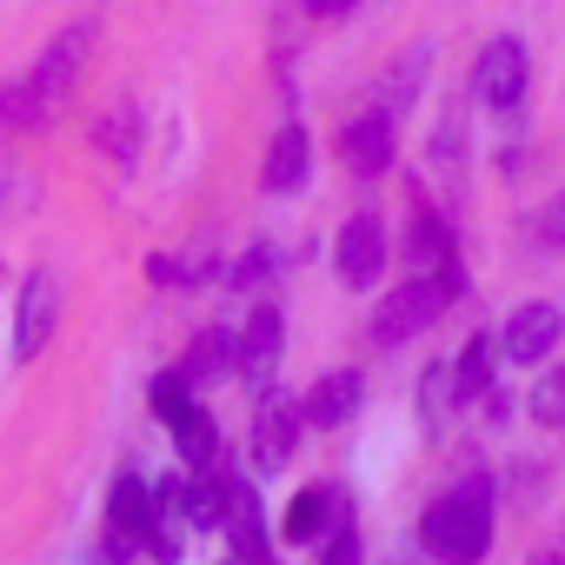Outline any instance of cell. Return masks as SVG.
I'll use <instances>...</instances> for the list:
<instances>
[{
    "label": "cell",
    "mask_w": 565,
    "mask_h": 565,
    "mask_svg": "<svg viewBox=\"0 0 565 565\" xmlns=\"http://www.w3.org/2000/svg\"><path fill=\"white\" fill-rule=\"evenodd\" d=\"M525 565H565V558H552V552H539V558H525Z\"/></svg>",
    "instance_id": "603a6c76"
},
{
    "label": "cell",
    "mask_w": 565,
    "mask_h": 565,
    "mask_svg": "<svg viewBox=\"0 0 565 565\" xmlns=\"http://www.w3.org/2000/svg\"><path fill=\"white\" fill-rule=\"evenodd\" d=\"M107 525H114V545H120V552H127V545H140L147 532H160V525H153V492H147V486H140L134 472H127V479L114 486Z\"/></svg>",
    "instance_id": "30bf717a"
},
{
    "label": "cell",
    "mask_w": 565,
    "mask_h": 565,
    "mask_svg": "<svg viewBox=\"0 0 565 565\" xmlns=\"http://www.w3.org/2000/svg\"><path fill=\"white\" fill-rule=\"evenodd\" d=\"M340 153H347L353 173H386V160H393V120H386V114L353 120V127L340 134Z\"/></svg>",
    "instance_id": "8fae6325"
},
{
    "label": "cell",
    "mask_w": 565,
    "mask_h": 565,
    "mask_svg": "<svg viewBox=\"0 0 565 565\" xmlns=\"http://www.w3.org/2000/svg\"><path fill=\"white\" fill-rule=\"evenodd\" d=\"M173 446H180L186 466H213V452H220V426H213V413H200V406L173 413Z\"/></svg>",
    "instance_id": "e0dca14e"
},
{
    "label": "cell",
    "mask_w": 565,
    "mask_h": 565,
    "mask_svg": "<svg viewBox=\"0 0 565 565\" xmlns=\"http://www.w3.org/2000/svg\"><path fill=\"white\" fill-rule=\"evenodd\" d=\"M327 512H333V499H327V492H300V499L287 505V539H294V545H307V539H320V525H327Z\"/></svg>",
    "instance_id": "ac0fdd59"
},
{
    "label": "cell",
    "mask_w": 565,
    "mask_h": 565,
    "mask_svg": "<svg viewBox=\"0 0 565 565\" xmlns=\"http://www.w3.org/2000/svg\"><path fill=\"white\" fill-rule=\"evenodd\" d=\"M353 413H360V373H347V366L327 373V380L307 393V419H313V426H347Z\"/></svg>",
    "instance_id": "4fadbf2b"
},
{
    "label": "cell",
    "mask_w": 565,
    "mask_h": 565,
    "mask_svg": "<svg viewBox=\"0 0 565 565\" xmlns=\"http://www.w3.org/2000/svg\"><path fill=\"white\" fill-rule=\"evenodd\" d=\"M54 273H34L28 287H21V333H14V353L21 360H34L41 347H47V333H54Z\"/></svg>",
    "instance_id": "9c48e42d"
},
{
    "label": "cell",
    "mask_w": 565,
    "mask_h": 565,
    "mask_svg": "<svg viewBox=\"0 0 565 565\" xmlns=\"http://www.w3.org/2000/svg\"><path fill=\"white\" fill-rule=\"evenodd\" d=\"M307 180V134L300 127H279L273 134V153H266V186L273 193H294Z\"/></svg>",
    "instance_id": "5bb4252c"
},
{
    "label": "cell",
    "mask_w": 565,
    "mask_h": 565,
    "mask_svg": "<svg viewBox=\"0 0 565 565\" xmlns=\"http://www.w3.org/2000/svg\"><path fill=\"white\" fill-rule=\"evenodd\" d=\"M220 525H226L239 565H259V558H266V525H259V499H253V486L226 479V519H220Z\"/></svg>",
    "instance_id": "ba28073f"
},
{
    "label": "cell",
    "mask_w": 565,
    "mask_h": 565,
    "mask_svg": "<svg viewBox=\"0 0 565 565\" xmlns=\"http://www.w3.org/2000/svg\"><path fill=\"white\" fill-rule=\"evenodd\" d=\"M81 47H87V28H67L47 54H41V67L21 81V87H0V120H47L61 100H67V87H74V67H81Z\"/></svg>",
    "instance_id": "7a4b0ae2"
},
{
    "label": "cell",
    "mask_w": 565,
    "mask_h": 565,
    "mask_svg": "<svg viewBox=\"0 0 565 565\" xmlns=\"http://www.w3.org/2000/svg\"><path fill=\"white\" fill-rule=\"evenodd\" d=\"M233 366H239V340H233V333H220V327H213V333H200V340L186 347V360H180V373H186L193 386H220Z\"/></svg>",
    "instance_id": "7c38bea8"
},
{
    "label": "cell",
    "mask_w": 565,
    "mask_h": 565,
    "mask_svg": "<svg viewBox=\"0 0 565 565\" xmlns=\"http://www.w3.org/2000/svg\"><path fill=\"white\" fill-rule=\"evenodd\" d=\"M492 360H499V347L486 340V333H472L466 340V353H459V366H452V399L466 406V399H479L486 386H492Z\"/></svg>",
    "instance_id": "2e32d148"
},
{
    "label": "cell",
    "mask_w": 565,
    "mask_h": 565,
    "mask_svg": "<svg viewBox=\"0 0 565 565\" xmlns=\"http://www.w3.org/2000/svg\"><path fill=\"white\" fill-rule=\"evenodd\" d=\"M273 360H279V313H273V307H259V313L246 320L239 366H246V380H266V373H273Z\"/></svg>",
    "instance_id": "9a60e30c"
},
{
    "label": "cell",
    "mask_w": 565,
    "mask_h": 565,
    "mask_svg": "<svg viewBox=\"0 0 565 565\" xmlns=\"http://www.w3.org/2000/svg\"><path fill=\"white\" fill-rule=\"evenodd\" d=\"M532 413H539V419H565V366L532 393Z\"/></svg>",
    "instance_id": "ffe728a7"
},
{
    "label": "cell",
    "mask_w": 565,
    "mask_h": 565,
    "mask_svg": "<svg viewBox=\"0 0 565 565\" xmlns=\"http://www.w3.org/2000/svg\"><path fill=\"white\" fill-rule=\"evenodd\" d=\"M472 87H479V100L486 107H519V94H525V47L512 41V34H499L486 54H479V74H472Z\"/></svg>",
    "instance_id": "8992f818"
},
{
    "label": "cell",
    "mask_w": 565,
    "mask_h": 565,
    "mask_svg": "<svg viewBox=\"0 0 565 565\" xmlns=\"http://www.w3.org/2000/svg\"><path fill=\"white\" fill-rule=\"evenodd\" d=\"M320 565H360V532L353 525H333V545H327Z\"/></svg>",
    "instance_id": "44dd1931"
},
{
    "label": "cell",
    "mask_w": 565,
    "mask_h": 565,
    "mask_svg": "<svg viewBox=\"0 0 565 565\" xmlns=\"http://www.w3.org/2000/svg\"><path fill=\"white\" fill-rule=\"evenodd\" d=\"M294 439H300V406L279 399V393H266L259 413H253V466L259 472H279V466L294 459Z\"/></svg>",
    "instance_id": "5b68a950"
},
{
    "label": "cell",
    "mask_w": 565,
    "mask_h": 565,
    "mask_svg": "<svg viewBox=\"0 0 565 565\" xmlns=\"http://www.w3.org/2000/svg\"><path fill=\"white\" fill-rule=\"evenodd\" d=\"M333 266H340V279H347V287H373V279H380V266H386V226H380V213H353V220L340 226Z\"/></svg>",
    "instance_id": "277c9868"
},
{
    "label": "cell",
    "mask_w": 565,
    "mask_h": 565,
    "mask_svg": "<svg viewBox=\"0 0 565 565\" xmlns=\"http://www.w3.org/2000/svg\"><path fill=\"white\" fill-rule=\"evenodd\" d=\"M186 393H193V380H186V373H167V380L153 386V406L173 419V413H186Z\"/></svg>",
    "instance_id": "d6986e66"
},
{
    "label": "cell",
    "mask_w": 565,
    "mask_h": 565,
    "mask_svg": "<svg viewBox=\"0 0 565 565\" xmlns=\"http://www.w3.org/2000/svg\"><path fill=\"white\" fill-rule=\"evenodd\" d=\"M419 545L439 565H479L486 545H492V486L486 479H459L446 499H433L426 519H419Z\"/></svg>",
    "instance_id": "6da1fadb"
},
{
    "label": "cell",
    "mask_w": 565,
    "mask_h": 565,
    "mask_svg": "<svg viewBox=\"0 0 565 565\" xmlns=\"http://www.w3.org/2000/svg\"><path fill=\"white\" fill-rule=\"evenodd\" d=\"M452 300V279H413V287L386 294L380 300V320H373V340L380 347H406L413 333H426L439 320V307Z\"/></svg>",
    "instance_id": "3957f363"
},
{
    "label": "cell",
    "mask_w": 565,
    "mask_h": 565,
    "mask_svg": "<svg viewBox=\"0 0 565 565\" xmlns=\"http://www.w3.org/2000/svg\"><path fill=\"white\" fill-rule=\"evenodd\" d=\"M353 0H307V14H320V21H333V14H347Z\"/></svg>",
    "instance_id": "7402d4cb"
},
{
    "label": "cell",
    "mask_w": 565,
    "mask_h": 565,
    "mask_svg": "<svg viewBox=\"0 0 565 565\" xmlns=\"http://www.w3.org/2000/svg\"><path fill=\"white\" fill-rule=\"evenodd\" d=\"M558 333H565L558 307H519V313H512V327H505V353H512L519 366H539V360L558 347Z\"/></svg>",
    "instance_id": "52a82bcc"
}]
</instances>
